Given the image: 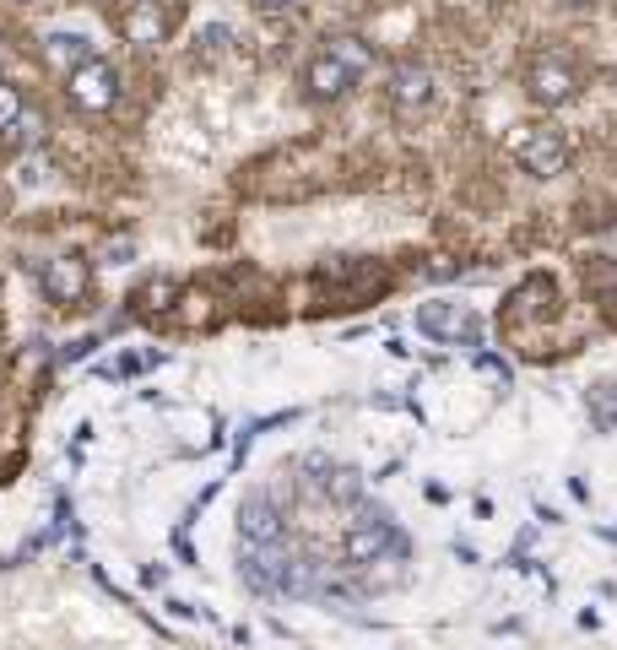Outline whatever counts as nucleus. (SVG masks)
<instances>
[{
	"label": "nucleus",
	"instance_id": "1",
	"mask_svg": "<svg viewBox=\"0 0 617 650\" xmlns=\"http://www.w3.org/2000/svg\"><path fill=\"white\" fill-rule=\"evenodd\" d=\"M65 93H71V104H76L82 115H109L115 98H120V76H115L109 61H87L82 71L65 76Z\"/></svg>",
	"mask_w": 617,
	"mask_h": 650
},
{
	"label": "nucleus",
	"instance_id": "2",
	"mask_svg": "<svg viewBox=\"0 0 617 650\" xmlns=\"http://www.w3.org/2000/svg\"><path fill=\"white\" fill-rule=\"evenodd\" d=\"M526 93H531V104H542V109L569 104V98H574V65L563 61V55H537V61L526 65Z\"/></svg>",
	"mask_w": 617,
	"mask_h": 650
},
{
	"label": "nucleus",
	"instance_id": "3",
	"mask_svg": "<svg viewBox=\"0 0 617 650\" xmlns=\"http://www.w3.org/2000/svg\"><path fill=\"white\" fill-rule=\"evenodd\" d=\"M515 158H520L526 174L553 180V174H563V163H569V141H563L558 130H526V136L515 141Z\"/></svg>",
	"mask_w": 617,
	"mask_h": 650
},
{
	"label": "nucleus",
	"instance_id": "4",
	"mask_svg": "<svg viewBox=\"0 0 617 650\" xmlns=\"http://www.w3.org/2000/svg\"><path fill=\"white\" fill-rule=\"evenodd\" d=\"M120 33L136 50H158V44H169V11L158 0H130L120 11Z\"/></svg>",
	"mask_w": 617,
	"mask_h": 650
},
{
	"label": "nucleus",
	"instance_id": "5",
	"mask_svg": "<svg viewBox=\"0 0 617 650\" xmlns=\"http://www.w3.org/2000/svg\"><path fill=\"white\" fill-rule=\"evenodd\" d=\"M87 288H93V271H87L82 256H55L44 266V293H50L55 304H82Z\"/></svg>",
	"mask_w": 617,
	"mask_h": 650
},
{
	"label": "nucleus",
	"instance_id": "6",
	"mask_svg": "<svg viewBox=\"0 0 617 650\" xmlns=\"http://www.w3.org/2000/svg\"><path fill=\"white\" fill-rule=\"evenodd\" d=\"M418 325L429 331L433 342H477V315L466 304H423Z\"/></svg>",
	"mask_w": 617,
	"mask_h": 650
},
{
	"label": "nucleus",
	"instance_id": "7",
	"mask_svg": "<svg viewBox=\"0 0 617 650\" xmlns=\"http://www.w3.org/2000/svg\"><path fill=\"white\" fill-rule=\"evenodd\" d=\"M353 82H358V76L336 61L331 50H325V55H314V61L304 65V93L314 98V104H336V98H342Z\"/></svg>",
	"mask_w": 617,
	"mask_h": 650
},
{
	"label": "nucleus",
	"instance_id": "8",
	"mask_svg": "<svg viewBox=\"0 0 617 650\" xmlns=\"http://www.w3.org/2000/svg\"><path fill=\"white\" fill-rule=\"evenodd\" d=\"M433 87H439L433 71L429 65H418V61H407V65L390 71V104H396L401 115H418V109L433 98Z\"/></svg>",
	"mask_w": 617,
	"mask_h": 650
},
{
	"label": "nucleus",
	"instance_id": "9",
	"mask_svg": "<svg viewBox=\"0 0 617 650\" xmlns=\"http://www.w3.org/2000/svg\"><path fill=\"white\" fill-rule=\"evenodd\" d=\"M390 548H401V537H396V531H390L379 516L358 520V526L347 531V564H379Z\"/></svg>",
	"mask_w": 617,
	"mask_h": 650
},
{
	"label": "nucleus",
	"instance_id": "10",
	"mask_svg": "<svg viewBox=\"0 0 617 650\" xmlns=\"http://www.w3.org/2000/svg\"><path fill=\"white\" fill-rule=\"evenodd\" d=\"M44 61L61 65L65 76H71V71H82V65L98 61V55H93V39H82V33H50L44 39Z\"/></svg>",
	"mask_w": 617,
	"mask_h": 650
},
{
	"label": "nucleus",
	"instance_id": "11",
	"mask_svg": "<svg viewBox=\"0 0 617 650\" xmlns=\"http://www.w3.org/2000/svg\"><path fill=\"white\" fill-rule=\"evenodd\" d=\"M130 304H141V315H147V321H158V315H169V310L180 304V288H174L169 277H152V282H147Z\"/></svg>",
	"mask_w": 617,
	"mask_h": 650
},
{
	"label": "nucleus",
	"instance_id": "12",
	"mask_svg": "<svg viewBox=\"0 0 617 650\" xmlns=\"http://www.w3.org/2000/svg\"><path fill=\"white\" fill-rule=\"evenodd\" d=\"M282 537V526H277V510L271 505H245V542H277Z\"/></svg>",
	"mask_w": 617,
	"mask_h": 650
},
{
	"label": "nucleus",
	"instance_id": "13",
	"mask_svg": "<svg viewBox=\"0 0 617 650\" xmlns=\"http://www.w3.org/2000/svg\"><path fill=\"white\" fill-rule=\"evenodd\" d=\"M331 55H336V61L347 65L353 76H364V71L374 65V50L364 44V39H336V44H331Z\"/></svg>",
	"mask_w": 617,
	"mask_h": 650
},
{
	"label": "nucleus",
	"instance_id": "14",
	"mask_svg": "<svg viewBox=\"0 0 617 650\" xmlns=\"http://www.w3.org/2000/svg\"><path fill=\"white\" fill-rule=\"evenodd\" d=\"M591 418H596L602 429H617V380L591 390Z\"/></svg>",
	"mask_w": 617,
	"mask_h": 650
},
{
	"label": "nucleus",
	"instance_id": "15",
	"mask_svg": "<svg viewBox=\"0 0 617 650\" xmlns=\"http://www.w3.org/2000/svg\"><path fill=\"white\" fill-rule=\"evenodd\" d=\"M17 126H22V93H17L11 82H0V136Z\"/></svg>",
	"mask_w": 617,
	"mask_h": 650
},
{
	"label": "nucleus",
	"instance_id": "16",
	"mask_svg": "<svg viewBox=\"0 0 617 650\" xmlns=\"http://www.w3.org/2000/svg\"><path fill=\"white\" fill-rule=\"evenodd\" d=\"M255 6H260V11H293L299 0H255Z\"/></svg>",
	"mask_w": 617,
	"mask_h": 650
},
{
	"label": "nucleus",
	"instance_id": "17",
	"mask_svg": "<svg viewBox=\"0 0 617 650\" xmlns=\"http://www.w3.org/2000/svg\"><path fill=\"white\" fill-rule=\"evenodd\" d=\"M563 6H585V0H563Z\"/></svg>",
	"mask_w": 617,
	"mask_h": 650
}]
</instances>
